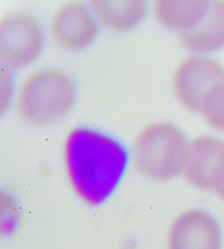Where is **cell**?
Wrapping results in <instances>:
<instances>
[{
  "instance_id": "obj_5",
  "label": "cell",
  "mask_w": 224,
  "mask_h": 249,
  "mask_svg": "<svg viewBox=\"0 0 224 249\" xmlns=\"http://www.w3.org/2000/svg\"><path fill=\"white\" fill-rule=\"evenodd\" d=\"M224 80V65L216 56L188 53L174 68L171 86L178 104L198 114L211 89Z\"/></svg>"
},
{
  "instance_id": "obj_8",
  "label": "cell",
  "mask_w": 224,
  "mask_h": 249,
  "mask_svg": "<svg viewBox=\"0 0 224 249\" xmlns=\"http://www.w3.org/2000/svg\"><path fill=\"white\" fill-rule=\"evenodd\" d=\"M209 0H154L151 15L161 28L178 36L194 30L207 16Z\"/></svg>"
},
{
  "instance_id": "obj_4",
  "label": "cell",
  "mask_w": 224,
  "mask_h": 249,
  "mask_svg": "<svg viewBox=\"0 0 224 249\" xmlns=\"http://www.w3.org/2000/svg\"><path fill=\"white\" fill-rule=\"evenodd\" d=\"M47 38V29L32 13H6L0 19V60L2 67L12 72L31 70L43 56Z\"/></svg>"
},
{
  "instance_id": "obj_7",
  "label": "cell",
  "mask_w": 224,
  "mask_h": 249,
  "mask_svg": "<svg viewBox=\"0 0 224 249\" xmlns=\"http://www.w3.org/2000/svg\"><path fill=\"white\" fill-rule=\"evenodd\" d=\"M223 243L220 221L203 208L179 213L167 234V249H223Z\"/></svg>"
},
{
  "instance_id": "obj_6",
  "label": "cell",
  "mask_w": 224,
  "mask_h": 249,
  "mask_svg": "<svg viewBox=\"0 0 224 249\" xmlns=\"http://www.w3.org/2000/svg\"><path fill=\"white\" fill-rule=\"evenodd\" d=\"M101 24L90 2L66 1L49 18L48 36L67 52H82L91 47L100 35Z\"/></svg>"
},
{
  "instance_id": "obj_3",
  "label": "cell",
  "mask_w": 224,
  "mask_h": 249,
  "mask_svg": "<svg viewBox=\"0 0 224 249\" xmlns=\"http://www.w3.org/2000/svg\"><path fill=\"white\" fill-rule=\"evenodd\" d=\"M190 139L177 124L155 121L139 129L129 145L131 167L143 178L168 181L183 175Z\"/></svg>"
},
{
  "instance_id": "obj_12",
  "label": "cell",
  "mask_w": 224,
  "mask_h": 249,
  "mask_svg": "<svg viewBox=\"0 0 224 249\" xmlns=\"http://www.w3.org/2000/svg\"><path fill=\"white\" fill-rule=\"evenodd\" d=\"M198 115L216 135L224 136V80L205 97Z\"/></svg>"
},
{
  "instance_id": "obj_1",
  "label": "cell",
  "mask_w": 224,
  "mask_h": 249,
  "mask_svg": "<svg viewBox=\"0 0 224 249\" xmlns=\"http://www.w3.org/2000/svg\"><path fill=\"white\" fill-rule=\"evenodd\" d=\"M66 179L80 201L101 207L114 197L131 167L129 145L91 124L70 128L61 142Z\"/></svg>"
},
{
  "instance_id": "obj_2",
  "label": "cell",
  "mask_w": 224,
  "mask_h": 249,
  "mask_svg": "<svg viewBox=\"0 0 224 249\" xmlns=\"http://www.w3.org/2000/svg\"><path fill=\"white\" fill-rule=\"evenodd\" d=\"M78 87L64 69L42 66L18 80L13 109L20 121L33 127H52L73 113Z\"/></svg>"
},
{
  "instance_id": "obj_14",
  "label": "cell",
  "mask_w": 224,
  "mask_h": 249,
  "mask_svg": "<svg viewBox=\"0 0 224 249\" xmlns=\"http://www.w3.org/2000/svg\"><path fill=\"white\" fill-rule=\"evenodd\" d=\"M2 232L11 234L15 232L19 223V210L15 199L9 196L8 199L2 198V217H1Z\"/></svg>"
},
{
  "instance_id": "obj_9",
  "label": "cell",
  "mask_w": 224,
  "mask_h": 249,
  "mask_svg": "<svg viewBox=\"0 0 224 249\" xmlns=\"http://www.w3.org/2000/svg\"><path fill=\"white\" fill-rule=\"evenodd\" d=\"M188 53L214 56L224 51V0H211L205 19L194 30L178 36Z\"/></svg>"
},
{
  "instance_id": "obj_11",
  "label": "cell",
  "mask_w": 224,
  "mask_h": 249,
  "mask_svg": "<svg viewBox=\"0 0 224 249\" xmlns=\"http://www.w3.org/2000/svg\"><path fill=\"white\" fill-rule=\"evenodd\" d=\"M224 138L216 133H200L191 138L182 177L192 188L205 191V181Z\"/></svg>"
},
{
  "instance_id": "obj_10",
  "label": "cell",
  "mask_w": 224,
  "mask_h": 249,
  "mask_svg": "<svg viewBox=\"0 0 224 249\" xmlns=\"http://www.w3.org/2000/svg\"><path fill=\"white\" fill-rule=\"evenodd\" d=\"M102 28L127 33L140 26L151 13L145 0H93L90 1Z\"/></svg>"
},
{
  "instance_id": "obj_13",
  "label": "cell",
  "mask_w": 224,
  "mask_h": 249,
  "mask_svg": "<svg viewBox=\"0 0 224 249\" xmlns=\"http://www.w3.org/2000/svg\"><path fill=\"white\" fill-rule=\"evenodd\" d=\"M205 191L213 194L224 201V144L218 152L210 168Z\"/></svg>"
},
{
  "instance_id": "obj_15",
  "label": "cell",
  "mask_w": 224,
  "mask_h": 249,
  "mask_svg": "<svg viewBox=\"0 0 224 249\" xmlns=\"http://www.w3.org/2000/svg\"><path fill=\"white\" fill-rule=\"evenodd\" d=\"M17 84L15 78H13V72L6 68L1 69V109L2 113L6 112L8 106H13V101H15Z\"/></svg>"
}]
</instances>
